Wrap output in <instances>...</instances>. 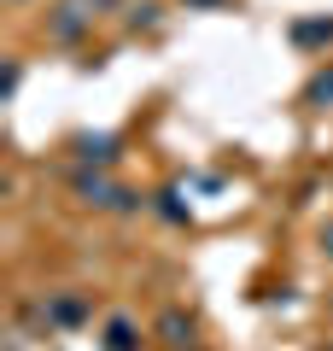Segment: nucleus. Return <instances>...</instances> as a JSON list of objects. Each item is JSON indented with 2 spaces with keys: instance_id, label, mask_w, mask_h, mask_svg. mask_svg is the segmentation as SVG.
Returning <instances> with one entry per match:
<instances>
[{
  "instance_id": "obj_1",
  "label": "nucleus",
  "mask_w": 333,
  "mask_h": 351,
  "mask_svg": "<svg viewBox=\"0 0 333 351\" xmlns=\"http://www.w3.org/2000/svg\"><path fill=\"white\" fill-rule=\"evenodd\" d=\"M88 24H94L88 0H71V6H53V12H47V36H53V41H76Z\"/></svg>"
},
{
  "instance_id": "obj_2",
  "label": "nucleus",
  "mask_w": 333,
  "mask_h": 351,
  "mask_svg": "<svg viewBox=\"0 0 333 351\" xmlns=\"http://www.w3.org/2000/svg\"><path fill=\"white\" fill-rule=\"evenodd\" d=\"M158 339L175 346V351H193V316H187V311H164L158 316Z\"/></svg>"
},
{
  "instance_id": "obj_3",
  "label": "nucleus",
  "mask_w": 333,
  "mask_h": 351,
  "mask_svg": "<svg viewBox=\"0 0 333 351\" xmlns=\"http://www.w3.org/2000/svg\"><path fill=\"white\" fill-rule=\"evenodd\" d=\"M82 316H88V299H82V293H59V299L47 304V322H53V328H76Z\"/></svg>"
},
{
  "instance_id": "obj_4",
  "label": "nucleus",
  "mask_w": 333,
  "mask_h": 351,
  "mask_svg": "<svg viewBox=\"0 0 333 351\" xmlns=\"http://www.w3.org/2000/svg\"><path fill=\"white\" fill-rule=\"evenodd\" d=\"M293 41H298V47H328V41H333V18H298Z\"/></svg>"
},
{
  "instance_id": "obj_5",
  "label": "nucleus",
  "mask_w": 333,
  "mask_h": 351,
  "mask_svg": "<svg viewBox=\"0 0 333 351\" xmlns=\"http://www.w3.org/2000/svg\"><path fill=\"white\" fill-rule=\"evenodd\" d=\"M106 351H140V328L129 316H111L106 322Z\"/></svg>"
},
{
  "instance_id": "obj_6",
  "label": "nucleus",
  "mask_w": 333,
  "mask_h": 351,
  "mask_svg": "<svg viewBox=\"0 0 333 351\" xmlns=\"http://www.w3.org/2000/svg\"><path fill=\"white\" fill-rule=\"evenodd\" d=\"M76 158L82 164H111L117 158V135H82L76 141Z\"/></svg>"
},
{
  "instance_id": "obj_7",
  "label": "nucleus",
  "mask_w": 333,
  "mask_h": 351,
  "mask_svg": "<svg viewBox=\"0 0 333 351\" xmlns=\"http://www.w3.org/2000/svg\"><path fill=\"white\" fill-rule=\"evenodd\" d=\"M304 106H333V71H316L304 82Z\"/></svg>"
},
{
  "instance_id": "obj_8",
  "label": "nucleus",
  "mask_w": 333,
  "mask_h": 351,
  "mask_svg": "<svg viewBox=\"0 0 333 351\" xmlns=\"http://www.w3.org/2000/svg\"><path fill=\"white\" fill-rule=\"evenodd\" d=\"M158 217H164V223H187V205H182V193H158Z\"/></svg>"
},
{
  "instance_id": "obj_9",
  "label": "nucleus",
  "mask_w": 333,
  "mask_h": 351,
  "mask_svg": "<svg viewBox=\"0 0 333 351\" xmlns=\"http://www.w3.org/2000/svg\"><path fill=\"white\" fill-rule=\"evenodd\" d=\"M158 24V6H152V0H140L135 12H129V29H152Z\"/></svg>"
},
{
  "instance_id": "obj_10",
  "label": "nucleus",
  "mask_w": 333,
  "mask_h": 351,
  "mask_svg": "<svg viewBox=\"0 0 333 351\" xmlns=\"http://www.w3.org/2000/svg\"><path fill=\"white\" fill-rule=\"evenodd\" d=\"M321 246H328V252H333V228H328V234H321Z\"/></svg>"
},
{
  "instance_id": "obj_11",
  "label": "nucleus",
  "mask_w": 333,
  "mask_h": 351,
  "mask_svg": "<svg viewBox=\"0 0 333 351\" xmlns=\"http://www.w3.org/2000/svg\"><path fill=\"white\" fill-rule=\"evenodd\" d=\"M6 6H24V0H6Z\"/></svg>"
},
{
  "instance_id": "obj_12",
  "label": "nucleus",
  "mask_w": 333,
  "mask_h": 351,
  "mask_svg": "<svg viewBox=\"0 0 333 351\" xmlns=\"http://www.w3.org/2000/svg\"><path fill=\"white\" fill-rule=\"evenodd\" d=\"M321 351H333V346H321Z\"/></svg>"
}]
</instances>
